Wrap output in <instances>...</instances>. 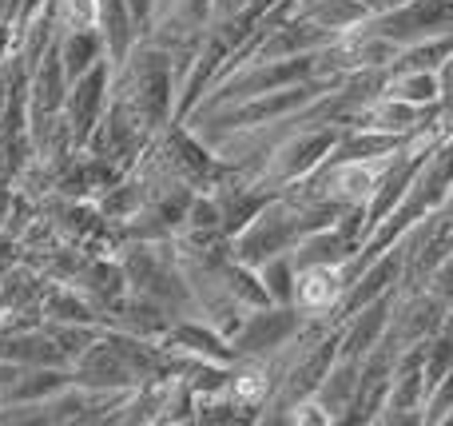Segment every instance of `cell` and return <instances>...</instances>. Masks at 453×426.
<instances>
[{
  "label": "cell",
  "instance_id": "cell-1",
  "mask_svg": "<svg viewBox=\"0 0 453 426\" xmlns=\"http://www.w3.org/2000/svg\"><path fill=\"white\" fill-rule=\"evenodd\" d=\"M298 331V319L295 311L282 303V307H274V303H266V311H255V315H247L239 323V331H234L231 339V351L234 355H258V351H279L287 347V339Z\"/></svg>",
  "mask_w": 453,
  "mask_h": 426
},
{
  "label": "cell",
  "instance_id": "cell-2",
  "mask_svg": "<svg viewBox=\"0 0 453 426\" xmlns=\"http://www.w3.org/2000/svg\"><path fill=\"white\" fill-rule=\"evenodd\" d=\"M342 271L338 263H303L295 275V303L303 311H334L342 303Z\"/></svg>",
  "mask_w": 453,
  "mask_h": 426
},
{
  "label": "cell",
  "instance_id": "cell-3",
  "mask_svg": "<svg viewBox=\"0 0 453 426\" xmlns=\"http://www.w3.org/2000/svg\"><path fill=\"white\" fill-rule=\"evenodd\" d=\"M390 311H394V299H386V295L354 311V315H350V331H346L342 343H338V355L362 359L366 351H374L378 343L386 339V327H390Z\"/></svg>",
  "mask_w": 453,
  "mask_h": 426
},
{
  "label": "cell",
  "instance_id": "cell-4",
  "mask_svg": "<svg viewBox=\"0 0 453 426\" xmlns=\"http://www.w3.org/2000/svg\"><path fill=\"white\" fill-rule=\"evenodd\" d=\"M104 64H96L92 72H84L80 80L68 84V116H72V136H88L100 116V104H104Z\"/></svg>",
  "mask_w": 453,
  "mask_h": 426
},
{
  "label": "cell",
  "instance_id": "cell-5",
  "mask_svg": "<svg viewBox=\"0 0 453 426\" xmlns=\"http://www.w3.org/2000/svg\"><path fill=\"white\" fill-rule=\"evenodd\" d=\"M362 128H374V132H386V136H406V132H414L418 124H422V108H414V104H406V100H398V96H378L374 104H366L362 108Z\"/></svg>",
  "mask_w": 453,
  "mask_h": 426
},
{
  "label": "cell",
  "instance_id": "cell-6",
  "mask_svg": "<svg viewBox=\"0 0 453 426\" xmlns=\"http://www.w3.org/2000/svg\"><path fill=\"white\" fill-rule=\"evenodd\" d=\"M96 28H100L111 64H124L127 52H132V36H135L132 4H127V0H100V20H96Z\"/></svg>",
  "mask_w": 453,
  "mask_h": 426
},
{
  "label": "cell",
  "instance_id": "cell-7",
  "mask_svg": "<svg viewBox=\"0 0 453 426\" xmlns=\"http://www.w3.org/2000/svg\"><path fill=\"white\" fill-rule=\"evenodd\" d=\"M60 48V64H64V76L80 80L84 72H92L100 64V52H104V36L96 28H64V36L56 40Z\"/></svg>",
  "mask_w": 453,
  "mask_h": 426
},
{
  "label": "cell",
  "instance_id": "cell-8",
  "mask_svg": "<svg viewBox=\"0 0 453 426\" xmlns=\"http://www.w3.org/2000/svg\"><path fill=\"white\" fill-rule=\"evenodd\" d=\"M386 92L414 104V108H430L441 100V72H394Z\"/></svg>",
  "mask_w": 453,
  "mask_h": 426
},
{
  "label": "cell",
  "instance_id": "cell-9",
  "mask_svg": "<svg viewBox=\"0 0 453 426\" xmlns=\"http://www.w3.org/2000/svg\"><path fill=\"white\" fill-rule=\"evenodd\" d=\"M295 259L290 255H274V259L258 263V279H263L266 295H271V303H290L295 299Z\"/></svg>",
  "mask_w": 453,
  "mask_h": 426
},
{
  "label": "cell",
  "instance_id": "cell-10",
  "mask_svg": "<svg viewBox=\"0 0 453 426\" xmlns=\"http://www.w3.org/2000/svg\"><path fill=\"white\" fill-rule=\"evenodd\" d=\"M271 391V379H266V371H255V367H247V371H234L231 375V395L239 407H255L263 403V395Z\"/></svg>",
  "mask_w": 453,
  "mask_h": 426
},
{
  "label": "cell",
  "instance_id": "cell-11",
  "mask_svg": "<svg viewBox=\"0 0 453 426\" xmlns=\"http://www.w3.org/2000/svg\"><path fill=\"white\" fill-rule=\"evenodd\" d=\"M127 4H132V16H135V28H140V24H148V16L156 12V0H127Z\"/></svg>",
  "mask_w": 453,
  "mask_h": 426
},
{
  "label": "cell",
  "instance_id": "cell-12",
  "mask_svg": "<svg viewBox=\"0 0 453 426\" xmlns=\"http://www.w3.org/2000/svg\"><path fill=\"white\" fill-rule=\"evenodd\" d=\"M16 48V36H12V28H0V60H4L8 52Z\"/></svg>",
  "mask_w": 453,
  "mask_h": 426
}]
</instances>
